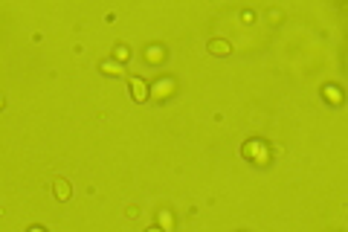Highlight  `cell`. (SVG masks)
I'll use <instances>...</instances> for the list:
<instances>
[{"instance_id":"obj_1","label":"cell","mask_w":348,"mask_h":232,"mask_svg":"<svg viewBox=\"0 0 348 232\" xmlns=\"http://www.w3.org/2000/svg\"><path fill=\"white\" fill-rule=\"evenodd\" d=\"M52 192H55V200H61V203H64V200H70V195H73V186L58 177V180L52 183Z\"/></svg>"},{"instance_id":"obj_2","label":"cell","mask_w":348,"mask_h":232,"mask_svg":"<svg viewBox=\"0 0 348 232\" xmlns=\"http://www.w3.org/2000/svg\"><path fill=\"white\" fill-rule=\"evenodd\" d=\"M209 52H212V55H230V52H232V44H227V41L215 38V41H209Z\"/></svg>"},{"instance_id":"obj_3","label":"cell","mask_w":348,"mask_h":232,"mask_svg":"<svg viewBox=\"0 0 348 232\" xmlns=\"http://www.w3.org/2000/svg\"><path fill=\"white\" fill-rule=\"evenodd\" d=\"M133 90H136V93H133L136 99H145V87H142L139 82H133Z\"/></svg>"},{"instance_id":"obj_4","label":"cell","mask_w":348,"mask_h":232,"mask_svg":"<svg viewBox=\"0 0 348 232\" xmlns=\"http://www.w3.org/2000/svg\"><path fill=\"white\" fill-rule=\"evenodd\" d=\"M29 232H44V230H41V227H32V230H29Z\"/></svg>"},{"instance_id":"obj_5","label":"cell","mask_w":348,"mask_h":232,"mask_svg":"<svg viewBox=\"0 0 348 232\" xmlns=\"http://www.w3.org/2000/svg\"><path fill=\"white\" fill-rule=\"evenodd\" d=\"M0 108H3V96H0Z\"/></svg>"},{"instance_id":"obj_6","label":"cell","mask_w":348,"mask_h":232,"mask_svg":"<svg viewBox=\"0 0 348 232\" xmlns=\"http://www.w3.org/2000/svg\"><path fill=\"white\" fill-rule=\"evenodd\" d=\"M148 232H160V230H148Z\"/></svg>"}]
</instances>
